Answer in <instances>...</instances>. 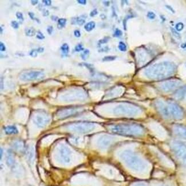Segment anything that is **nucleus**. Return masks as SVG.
I'll list each match as a JSON object with an SVG mask.
<instances>
[{
  "instance_id": "9",
  "label": "nucleus",
  "mask_w": 186,
  "mask_h": 186,
  "mask_svg": "<svg viewBox=\"0 0 186 186\" xmlns=\"http://www.w3.org/2000/svg\"><path fill=\"white\" fill-rule=\"evenodd\" d=\"M182 85V82L179 80H171L161 83L159 85L158 88L163 92L169 93L180 88Z\"/></svg>"
},
{
  "instance_id": "29",
  "label": "nucleus",
  "mask_w": 186,
  "mask_h": 186,
  "mask_svg": "<svg viewBox=\"0 0 186 186\" xmlns=\"http://www.w3.org/2000/svg\"><path fill=\"white\" fill-rule=\"evenodd\" d=\"M147 16L150 20H154L156 18V14L153 11H148L147 14Z\"/></svg>"
},
{
  "instance_id": "6",
  "label": "nucleus",
  "mask_w": 186,
  "mask_h": 186,
  "mask_svg": "<svg viewBox=\"0 0 186 186\" xmlns=\"http://www.w3.org/2000/svg\"><path fill=\"white\" fill-rule=\"evenodd\" d=\"M95 128L96 124L88 122H76L68 125V129L71 131L80 134L89 133L93 131Z\"/></svg>"
},
{
  "instance_id": "19",
  "label": "nucleus",
  "mask_w": 186,
  "mask_h": 186,
  "mask_svg": "<svg viewBox=\"0 0 186 186\" xmlns=\"http://www.w3.org/2000/svg\"><path fill=\"white\" fill-rule=\"evenodd\" d=\"M96 24L93 21H91L89 22H88L85 26H84V29L85 31H92L93 29L95 28Z\"/></svg>"
},
{
  "instance_id": "11",
  "label": "nucleus",
  "mask_w": 186,
  "mask_h": 186,
  "mask_svg": "<svg viewBox=\"0 0 186 186\" xmlns=\"http://www.w3.org/2000/svg\"><path fill=\"white\" fill-rule=\"evenodd\" d=\"M44 76V73L40 71H30L22 73L20 76V79L22 81L30 82L41 80Z\"/></svg>"
},
{
  "instance_id": "45",
  "label": "nucleus",
  "mask_w": 186,
  "mask_h": 186,
  "mask_svg": "<svg viewBox=\"0 0 186 186\" xmlns=\"http://www.w3.org/2000/svg\"><path fill=\"white\" fill-rule=\"evenodd\" d=\"M77 2L79 4H82V5H85L87 4V1H85V0H78Z\"/></svg>"
},
{
  "instance_id": "40",
  "label": "nucleus",
  "mask_w": 186,
  "mask_h": 186,
  "mask_svg": "<svg viewBox=\"0 0 186 186\" xmlns=\"http://www.w3.org/2000/svg\"><path fill=\"white\" fill-rule=\"evenodd\" d=\"M53 27H52V26H49L48 27V28H47V31H48V33L49 34L51 35L52 32H53Z\"/></svg>"
},
{
  "instance_id": "12",
  "label": "nucleus",
  "mask_w": 186,
  "mask_h": 186,
  "mask_svg": "<svg viewBox=\"0 0 186 186\" xmlns=\"http://www.w3.org/2000/svg\"><path fill=\"white\" fill-rule=\"evenodd\" d=\"M59 160L63 164H68L71 159V152L66 146L62 145L59 148L57 152Z\"/></svg>"
},
{
  "instance_id": "28",
  "label": "nucleus",
  "mask_w": 186,
  "mask_h": 186,
  "mask_svg": "<svg viewBox=\"0 0 186 186\" xmlns=\"http://www.w3.org/2000/svg\"><path fill=\"white\" fill-rule=\"evenodd\" d=\"M122 34H123L122 31L120 29L117 28L115 29V31L114 32V36L115 37H119L122 36Z\"/></svg>"
},
{
  "instance_id": "34",
  "label": "nucleus",
  "mask_w": 186,
  "mask_h": 186,
  "mask_svg": "<svg viewBox=\"0 0 186 186\" xmlns=\"http://www.w3.org/2000/svg\"><path fill=\"white\" fill-rule=\"evenodd\" d=\"M13 163V159L11 156H8V157H7V164L9 165H12Z\"/></svg>"
},
{
  "instance_id": "51",
  "label": "nucleus",
  "mask_w": 186,
  "mask_h": 186,
  "mask_svg": "<svg viewBox=\"0 0 186 186\" xmlns=\"http://www.w3.org/2000/svg\"><path fill=\"white\" fill-rule=\"evenodd\" d=\"M171 186V185H167V184H164V185H162L160 186Z\"/></svg>"
},
{
  "instance_id": "47",
  "label": "nucleus",
  "mask_w": 186,
  "mask_h": 186,
  "mask_svg": "<svg viewBox=\"0 0 186 186\" xmlns=\"http://www.w3.org/2000/svg\"><path fill=\"white\" fill-rule=\"evenodd\" d=\"M37 49V51L39 53H42L44 51V48H42V47H40V48H39Z\"/></svg>"
},
{
  "instance_id": "38",
  "label": "nucleus",
  "mask_w": 186,
  "mask_h": 186,
  "mask_svg": "<svg viewBox=\"0 0 186 186\" xmlns=\"http://www.w3.org/2000/svg\"><path fill=\"white\" fill-rule=\"evenodd\" d=\"M109 39V37H105L104 39L100 40L99 41V42H100V44H105V43H107V42L108 41Z\"/></svg>"
},
{
  "instance_id": "39",
  "label": "nucleus",
  "mask_w": 186,
  "mask_h": 186,
  "mask_svg": "<svg viewBox=\"0 0 186 186\" xmlns=\"http://www.w3.org/2000/svg\"><path fill=\"white\" fill-rule=\"evenodd\" d=\"M74 34L76 37H80L81 36V33L80 31L79 30H76L74 31Z\"/></svg>"
},
{
  "instance_id": "7",
  "label": "nucleus",
  "mask_w": 186,
  "mask_h": 186,
  "mask_svg": "<svg viewBox=\"0 0 186 186\" xmlns=\"http://www.w3.org/2000/svg\"><path fill=\"white\" fill-rule=\"evenodd\" d=\"M167 102L168 105L171 117L172 119L176 120H180L185 118V112L180 105L171 100H168Z\"/></svg>"
},
{
  "instance_id": "15",
  "label": "nucleus",
  "mask_w": 186,
  "mask_h": 186,
  "mask_svg": "<svg viewBox=\"0 0 186 186\" xmlns=\"http://www.w3.org/2000/svg\"><path fill=\"white\" fill-rule=\"evenodd\" d=\"M77 109L76 108H67L62 109L60 112H59L58 116L60 119H64L68 117L69 116H73L77 113Z\"/></svg>"
},
{
  "instance_id": "20",
  "label": "nucleus",
  "mask_w": 186,
  "mask_h": 186,
  "mask_svg": "<svg viewBox=\"0 0 186 186\" xmlns=\"http://www.w3.org/2000/svg\"><path fill=\"white\" fill-rule=\"evenodd\" d=\"M85 22V20H84L82 18L77 17L73 19V21L72 22V24H77L79 25H83Z\"/></svg>"
},
{
  "instance_id": "26",
  "label": "nucleus",
  "mask_w": 186,
  "mask_h": 186,
  "mask_svg": "<svg viewBox=\"0 0 186 186\" xmlns=\"http://www.w3.org/2000/svg\"><path fill=\"white\" fill-rule=\"evenodd\" d=\"M175 28L176 31H182L183 29V28H184V24L182 22H179L176 24Z\"/></svg>"
},
{
  "instance_id": "41",
  "label": "nucleus",
  "mask_w": 186,
  "mask_h": 186,
  "mask_svg": "<svg viewBox=\"0 0 186 186\" xmlns=\"http://www.w3.org/2000/svg\"><path fill=\"white\" fill-rule=\"evenodd\" d=\"M42 2H44V4H45L46 5H48V6L51 5L52 4V1L51 0H43Z\"/></svg>"
},
{
  "instance_id": "49",
  "label": "nucleus",
  "mask_w": 186,
  "mask_h": 186,
  "mask_svg": "<svg viewBox=\"0 0 186 186\" xmlns=\"http://www.w3.org/2000/svg\"><path fill=\"white\" fill-rule=\"evenodd\" d=\"M31 3L33 5H37L38 4V1H37V0H36V1L31 0Z\"/></svg>"
},
{
  "instance_id": "5",
  "label": "nucleus",
  "mask_w": 186,
  "mask_h": 186,
  "mask_svg": "<svg viewBox=\"0 0 186 186\" xmlns=\"http://www.w3.org/2000/svg\"><path fill=\"white\" fill-rule=\"evenodd\" d=\"M114 112L117 116H134L142 113V109L134 104H121L114 109Z\"/></svg>"
},
{
  "instance_id": "24",
  "label": "nucleus",
  "mask_w": 186,
  "mask_h": 186,
  "mask_svg": "<svg viewBox=\"0 0 186 186\" xmlns=\"http://www.w3.org/2000/svg\"><path fill=\"white\" fill-rule=\"evenodd\" d=\"M89 53H90V52L88 49H85L83 52V53H82V54H81V57H82V59L84 60H87L89 56Z\"/></svg>"
},
{
  "instance_id": "37",
  "label": "nucleus",
  "mask_w": 186,
  "mask_h": 186,
  "mask_svg": "<svg viewBox=\"0 0 186 186\" xmlns=\"http://www.w3.org/2000/svg\"><path fill=\"white\" fill-rule=\"evenodd\" d=\"M0 50L2 52H4L6 50V47L5 46V45L4 44V43L2 42H0Z\"/></svg>"
},
{
  "instance_id": "23",
  "label": "nucleus",
  "mask_w": 186,
  "mask_h": 186,
  "mask_svg": "<svg viewBox=\"0 0 186 186\" xmlns=\"http://www.w3.org/2000/svg\"><path fill=\"white\" fill-rule=\"evenodd\" d=\"M67 20L65 19H60L58 20V26L59 28H64L66 24Z\"/></svg>"
},
{
  "instance_id": "46",
  "label": "nucleus",
  "mask_w": 186,
  "mask_h": 186,
  "mask_svg": "<svg viewBox=\"0 0 186 186\" xmlns=\"http://www.w3.org/2000/svg\"><path fill=\"white\" fill-rule=\"evenodd\" d=\"M28 14L29 16H30V17L31 18V19H34V14L32 12H29L28 13Z\"/></svg>"
},
{
  "instance_id": "17",
  "label": "nucleus",
  "mask_w": 186,
  "mask_h": 186,
  "mask_svg": "<svg viewBox=\"0 0 186 186\" xmlns=\"http://www.w3.org/2000/svg\"><path fill=\"white\" fill-rule=\"evenodd\" d=\"M4 131L6 134H17L19 132L17 128L14 125H9L4 128Z\"/></svg>"
},
{
  "instance_id": "14",
  "label": "nucleus",
  "mask_w": 186,
  "mask_h": 186,
  "mask_svg": "<svg viewBox=\"0 0 186 186\" xmlns=\"http://www.w3.org/2000/svg\"><path fill=\"white\" fill-rule=\"evenodd\" d=\"M173 133L178 137L186 140V127L182 124H175L172 127Z\"/></svg>"
},
{
  "instance_id": "3",
  "label": "nucleus",
  "mask_w": 186,
  "mask_h": 186,
  "mask_svg": "<svg viewBox=\"0 0 186 186\" xmlns=\"http://www.w3.org/2000/svg\"><path fill=\"white\" fill-rule=\"evenodd\" d=\"M120 157L129 168L136 172L142 173L147 169L146 161L134 151L124 150L120 154Z\"/></svg>"
},
{
  "instance_id": "13",
  "label": "nucleus",
  "mask_w": 186,
  "mask_h": 186,
  "mask_svg": "<svg viewBox=\"0 0 186 186\" xmlns=\"http://www.w3.org/2000/svg\"><path fill=\"white\" fill-rule=\"evenodd\" d=\"M114 142V138L109 136H103L97 140V146L101 150H106L109 148Z\"/></svg>"
},
{
  "instance_id": "43",
  "label": "nucleus",
  "mask_w": 186,
  "mask_h": 186,
  "mask_svg": "<svg viewBox=\"0 0 186 186\" xmlns=\"http://www.w3.org/2000/svg\"><path fill=\"white\" fill-rule=\"evenodd\" d=\"M134 186H147V185L145 183H143V182H139V183H137L136 184H134Z\"/></svg>"
},
{
  "instance_id": "50",
  "label": "nucleus",
  "mask_w": 186,
  "mask_h": 186,
  "mask_svg": "<svg viewBox=\"0 0 186 186\" xmlns=\"http://www.w3.org/2000/svg\"><path fill=\"white\" fill-rule=\"evenodd\" d=\"M51 19H52V20H53V21H56L58 20V17H56V16H52V17H51Z\"/></svg>"
},
{
  "instance_id": "1",
  "label": "nucleus",
  "mask_w": 186,
  "mask_h": 186,
  "mask_svg": "<svg viewBox=\"0 0 186 186\" xmlns=\"http://www.w3.org/2000/svg\"><path fill=\"white\" fill-rule=\"evenodd\" d=\"M177 71V65L174 62H163L153 64L145 71V76L151 80H161L174 75Z\"/></svg>"
},
{
  "instance_id": "25",
  "label": "nucleus",
  "mask_w": 186,
  "mask_h": 186,
  "mask_svg": "<svg viewBox=\"0 0 186 186\" xmlns=\"http://www.w3.org/2000/svg\"><path fill=\"white\" fill-rule=\"evenodd\" d=\"M118 48L119 50L122 52H125L127 51V46L123 42H120L119 44Z\"/></svg>"
},
{
  "instance_id": "10",
  "label": "nucleus",
  "mask_w": 186,
  "mask_h": 186,
  "mask_svg": "<svg viewBox=\"0 0 186 186\" xmlns=\"http://www.w3.org/2000/svg\"><path fill=\"white\" fill-rule=\"evenodd\" d=\"M33 122L39 127H45L51 122V118L45 112H37L34 114L33 117Z\"/></svg>"
},
{
  "instance_id": "4",
  "label": "nucleus",
  "mask_w": 186,
  "mask_h": 186,
  "mask_svg": "<svg viewBox=\"0 0 186 186\" xmlns=\"http://www.w3.org/2000/svg\"><path fill=\"white\" fill-rule=\"evenodd\" d=\"M170 149L177 162L182 166H186V144L180 140H174L170 142Z\"/></svg>"
},
{
  "instance_id": "48",
  "label": "nucleus",
  "mask_w": 186,
  "mask_h": 186,
  "mask_svg": "<svg viewBox=\"0 0 186 186\" xmlns=\"http://www.w3.org/2000/svg\"><path fill=\"white\" fill-rule=\"evenodd\" d=\"M49 11H48V10H45V11H44V13H43V15L44 16H48V15H49Z\"/></svg>"
},
{
  "instance_id": "32",
  "label": "nucleus",
  "mask_w": 186,
  "mask_h": 186,
  "mask_svg": "<svg viewBox=\"0 0 186 186\" xmlns=\"http://www.w3.org/2000/svg\"><path fill=\"white\" fill-rule=\"evenodd\" d=\"M84 50L83 45L82 44H78L75 46V51L76 52H80Z\"/></svg>"
},
{
  "instance_id": "33",
  "label": "nucleus",
  "mask_w": 186,
  "mask_h": 186,
  "mask_svg": "<svg viewBox=\"0 0 186 186\" xmlns=\"http://www.w3.org/2000/svg\"><path fill=\"white\" fill-rule=\"evenodd\" d=\"M11 26L14 28V29H18L19 27V23L16 21H12L11 22Z\"/></svg>"
},
{
  "instance_id": "18",
  "label": "nucleus",
  "mask_w": 186,
  "mask_h": 186,
  "mask_svg": "<svg viewBox=\"0 0 186 186\" xmlns=\"http://www.w3.org/2000/svg\"><path fill=\"white\" fill-rule=\"evenodd\" d=\"M13 147L16 150H17L18 151H24L26 149V147H25L24 144L21 141H16L13 143Z\"/></svg>"
},
{
  "instance_id": "16",
  "label": "nucleus",
  "mask_w": 186,
  "mask_h": 186,
  "mask_svg": "<svg viewBox=\"0 0 186 186\" xmlns=\"http://www.w3.org/2000/svg\"><path fill=\"white\" fill-rule=\"evenodd\" d=\"M186 94V85L181 87L176 91L175 97L177 100H182Z\"/></svg>"
},
{
  "instance_id": "31",
  "label": "nucleus",
  "mask_w": 186,
  "mask_h": 186,
  "mask_svg": "<svg viewBox=\"0 0 186 186\" xmlns=\"http://www.w3.org/2000/svg\"><path fill=\"white\" fill-rule=\"evenodd\" d=\"M38 53L39 52L37 51V49H33V50H31V52H30L29 55L33 57H36L37 56Z\"/></svg>"
},
{
  "instance_id": "44",
  "label": "nucleus",
  "mask_w": 186,
  "mask_h": 186,
  "mask_svg": "<svg viewBox=\"0 0 186 186\" xmlns=\"http://www.w3.org/2000/svg\"><path fill=\"white\" fill-rule=\"evenodd\" d=\"M165 6H166V8H167L168 10H170L172 13H175V11L174 10V9H173L171 6H170V5H166Z\"/></svg>"
},
{
  "instance_id": "52",
  "label": "nucleus",
  "mask_w": 186,
  "mask_h": 186,
  "mask_svg": "<svg viewBox=\"0 0 186 186\" xmlns=\"http://www.w3.org/2000/svg\"><path fill=\"white\" fill-rule=\"evenodd\" d=\"M2 28L1 27V33H2Z\"/></svg>"
},
{
  "instance_id": "21",
  "label": "nucleus",
  "mask_w": 186,
  "mask_h": 186,
  "mask_svg": "<svg viewBox=\"0 0 186 186\" xmlns=\"http://www.w3.org/2000/svg\"><path fill=\"white\" fill-rule=\"evenodd\" d=\"M25 34L28 36H33L36 34V31L33 28H28L25 29Z\"/></svg>"
},
{
  "instance_id": "30",
  "label": "nucleus",
  "mask_w": 186,
  "mask_h": 186,
  "mask_svg": "<svg viewBox=\"0 0 186 186\" xmlns=\"http://www.w3.org/2000/svg\"><path fill=\"white\" fill-rule=\"evenodd\" d=\"M171 31H172V34H174V36L176 38H177V39H180V38H181V37H180V34L179 33V32L177 31H176L175 29H174V28H171Z\"/></svg>"
},
{
  "instance_id": "22",
  "label": "nucleus",
  "mask_w": 186,
  "mask_h": 186,
  "mask_svg": "<svg viewBox=\"0 0 186 186\" xmlns=\"http://www.w3.org/2000/svg\"><path fill=\"white\" fill-rule=\"evenodd\" d=\"M61 50L64 54H68L69 51V47L68 45L66 43L62 44V45L61 47Z\"/></svg>"
},
{
  "instance_id": "8",
  "label": "nucleus",
  "mask_w": 186,
  "mask_h": 186,
  "mask_svg": "<svg viewBox=\"0 0 186 186\" xmlns=\"http://www.w3.org/2000/svg\"><path fill=\"white\" fill-rule=\"evenodd\" d=\"M154 105L157 112L162 117L165 119H171L167 102H165L161 99H157L154 102Z\"/></svg>"
},
{
  "instance_id": "36",
  "label": "nucleus",
  "mask_w": 186,
  "mask_h": 186,
  "mask_svg": "<svg viewBox=\"0 0 186 186\" xmlns=\"http://www.w3.org/2000/svg\"><path fill=\"white\" fill-rule=\"evenodd\" d=\"M16 16L18 19L21 20L22 21L24 20V17H23V14L21 12H17L16 13Z\"/></svg>"
},
{
  "instance_id": "2",
  "label": "nucleus",
  "mask_w": 186,
  "mask_h": 186,
  "mask_svg": "<svg viewBox=\"0 0 186 186\" xmlns=\"http://www.w3.org/2000/svg\"><path fill=\"white\" fill-rule=\"evenodd\" d=\"M109 130L114 134L127 137L143 138L147 131L142 124L137 123H120L110 126Z\"/></svg>"
},
{
  "instance_id": "35",
  "label": "nucleus",
  "mask_w": 186,
  "mask_h": 186,
  "mask_svg": "<svg viewBox=\"0 0 186 186\" xmlns=\"http://www.w3.org/2000/svg\"><path fill=\"white\" fill-rule=\"evenodd\" d=\"M37 38L39 40H42L45 39V36L43 35V34L40 31H39L37 32Z\"/></svg>"
},
{
  "instance_id": "42",
  "label": "nucleus",
  "mask_w": 186,
  "mask_h": 186,
  "mask_svg": "<svg viewBox=\"0 0 186 186\" xmlns=\"http://www.w3.org/2000/svg\"><path fill=\"white\" fill-rule=\"evenodd\" d=\"M97 13H98L96 9H94V10H93V11L91 12L90 16H91V17H94V16H96V14H97Z\"/></svg>"
},
{
  "instance_id": "27",
  "label": "nucleus",
  "mask_w": 186,
  "mask_h": 186,
  "mask_svg": "<svg viewBox=\"0 0 186 186\" xmlns=\"http://www.w3.org/2000/svg\"><path fill=\"white\" fill-rule=\"evenodd\" d=\"M116 59V56H105L103 59V62H111V61H114Z\"/></svg>"
}]
</instances>
